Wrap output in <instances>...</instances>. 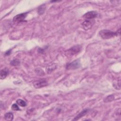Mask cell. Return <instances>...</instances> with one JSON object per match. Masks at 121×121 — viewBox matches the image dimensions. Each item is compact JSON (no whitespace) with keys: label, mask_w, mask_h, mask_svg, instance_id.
<instances>
[{"label":"cell","mask_w":121,"mask_h":121,"mask_svg":"<svg viewBox=\"0 0 121 121\" xmlns=\"http://www.w3.org/2000/svg\"><path fill=\"white\" fill-rule=\"evenodd\" d=\"M120 34V28L117 30L116 32H112L108 29H103L101 30L99 33V35L100 37L104 39H108L119 35Z\"/></svg>","instance_id":"cell-1"},{"label":"cell","mask_w":121,"mask_h":121,"mask_svg":"<svg viewBox=\"0 0 121 121\" xmlns=\"http://www.w3.org/2000/svg\"><path fill=\"white\" fill-rule=\"evenodd\" d=\"M48 85L47 81L45 79H40L33 82V86L35 88H40L46 86Z\"/></svg>","instance_id":"cell-2"},{"label":"cell","mask_w":121,"mask_h":121,"mask_svg":"<svg viewBox=\"0 0 121 121\" xmlns=\"http://www.w3.org/2000/svg\"><path fill=\"white\" fill-rule=\"evenodd\" d=\"M80 66V64L78 60H75L72 62L68 63L66 66L67 69H78Z\"/></svg>","instance_id":"cell-3"},{"label":"cell","mask_w":121,"mask_h":121,"mask_svg":"<svg viewBox=\"0 0 121 121\" xmlns=\"http://www.w3.org/2000/svg\"><path fill=\"white\" fill-rule=\"evenodd\" d=\"M94 22L93 19H86L81 23V25L85 30H87L92 27Z\"/></svg>","instance_id":"cell-4"},{"label":"cell","mask_w":121,"mask_h":121,"mask_svg":"<svg viewBox=\"0 0 121 121\" xmlns=\"http://www.w3.org/2000/svg\"><path fill=\"white\" fill-rule=\"evenodd\" d=\"M27 14V13H23L17 15L13 18V22L19 23L23 21L26 17Z\"/></svg>","instance_id":"cell-5"},{"label":"cell","mask_w":121,"mask_h":121,"mask_svg":"<svg viewBox=\"0 0 121 121\" xmlns=\"http://www.w3.org/2000/svg\"><path fill=\"white\" fill-rule=\"evenodd\" d=\"M97 16V13L95 11H89L84 15V17L86 19H93Z\"/></svg>","instance_id":"cell-6"},{"label":"cell","mask_w":121,"mask_h":121,"mask_svg":"<svg viewBox=\"0 0 121 121\" xmlns=\"http://www.w3.org/2000/svg\"><path fill=\"white\" fill-rule=\"evenodd\" d=\"M81 48V47L80 45H75L71 47L68 50L69 53L72 55L75 54L76 53L80 51Z\"/></svg>","instance_id":"cell-7"},{"label":"cell","mask_w":121,"mask_h":121,"mask_svg":"<svg viewBox=\"0 0 121 121\" xmlns=\"http://www.w3.org/2000/svg\"><path fill=\"white\" fill-rule=\"evenodd\" d=\"M89 109H86L83 110L82 112H81L76 117H75V118L73 120V121H77L79 119H80L83 116H84L89 111Z\"/></svg>","instance_id":"cell-8"},{"label":"cell","mask_w":121,"mask_h":121,"mask_svg":"<svg viewBox=\"0 0 121 121\" xmlns=\"http://www.w3.org/2000/svg\"><path fill=\"white\" fill-rule=\"evenodd\" d=\"M9 70L5 68L4 69H2L0 70V78L1 79H3L5 78L7 76L9 75Z\"/></svg>","instance_id":"cell-9"},{"label":"cell","mask_w":121,"mask_h":121,"mask_svg":"<svg viewBox=\"0 0 121 121\" xmlns=\"http://www.w3.org/2000/svg\"><path fill=\"white\" fill-rule=\"evenodd\" d=\"M13 118H14L13 114L12 112H7L4 115V118L7 121H11L13 120Z\"/></svg>","instance_id":"cell-10"},{"label":"cell","mask_w":121,"mask_h":121,"mask_svg":"<svg viewBox=\"0 0 121 121\" xmlns=\"http://www.w3.org/2000/svg\"><path fill=\"white\" fill-rule=\"evenodd\" d=\"M46 9V6L44 4L40 5L38 8V13L39 15H42Z\"/></svg>","instance_id":"cell-11"},{"label":"cell","mask_w":121,"mask_h":121,"mask_svg":"<svg viewBox=\"0 0 121 121\" xmlns=\"http://www.w3.org/2000/svg\"><path fill=\"white\" fill-rule=\"evenodd\" d=\"M114 99V96L113 95H109L108 96H107V97H106L104 100V103H109L111 102Z\"/></svg>","instance_id":"cell-12"},{"label":"cell","mask_w":121,"mask_h":121,"mask_svg":"<svg viewBox=\"0 0 121 121\" xmlns=\"http://www.w3.org/2000/svg\"><path fill=\"white\" fill-rule=\"evenodd\" d=\"M113 86L115 89L120 90L121 89V80L119 79L117 81H114L113 83Z\"/></svg>","instance_id":"cell-13"},{"label":"cell","mask_w":121,"mask_h":121,"mask_svg":"<svg viewBox=\"0 0 121 121\" xmlns=\"http://www.w3.org/2000/svg\"><path fill=\"white\" fill-rule=\"evenodd\" d=\"M16 103L18 105H19L21 107H25L26 105V102L24 100L21 99H17L16 101Z\"/></svg>","instance_id":"cell-14"},{"label":"cell","mask_w":121,"mask_h":121,"mask_svg":"<svg viewBox=\"0 0 121 121\" xmlns=\"http://www.w3.org/2000/svg\"><path fill=\"white\" fill-rule=\"evenodd\" d=\"M10 64L12 66H17L19 65L20 61L18 59H14L11 61Z\"/></svg>","instance_id":"cell-15"},{"label":"cell","mask_w":121,"mask_h":121,"mask_svg":"<svg viewBox=\"0 0 121 121\" xmlns=\"http://www.w3.org/2000/svg\"><path fill=\"white\" fill-rule=\"evenodd\" d=\"M11 109L14 111H19L20 110V108H19L18 104H14L11 106Z\"/></svg>","instance_id":"cell-16"},{"label":"cell","mask_w":121,"mask_h":121,"mask_svg":"<svg viewBox=\"0 0 121 121\" xmlns=\"http://www.w3.org/2000/svg\"><path fill=\"white\" fill-rule=\"evenodd\" d=\"M10 54V50L8 52H6L5 55H9V54Z\"/></svg>","instance_id":"cell-17"}]
</instances>
